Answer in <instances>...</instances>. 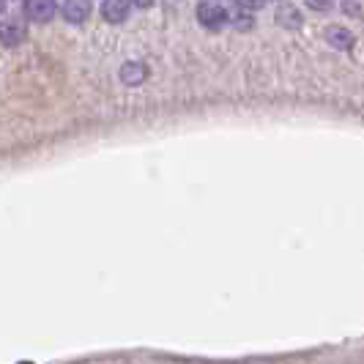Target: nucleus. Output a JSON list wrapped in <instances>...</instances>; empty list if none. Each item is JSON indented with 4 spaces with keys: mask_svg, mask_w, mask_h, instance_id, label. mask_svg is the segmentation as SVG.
Returning <instances> with one entry per match:
<instances>
[{
    "mask_svg": "<svg viewBox=\"0 0 364 364\" xmlns=\"http://www.w3.org/2000/svg\"><path fill=\"white\" fill-rule=\"evenodd\" d=\"M148 80V66L146 63H140V60H127L124 66H121V82L129 85V88H134V85H143Z\"/></svg>",
    "mask_w": 364,
    "mask_h": 364,
    "instance_id": "20e7f679",
    "label": "nucleus"
},
{
    "mask_svg": "<svg viewBox=\"0 0 364 364\" xmlns=\"http://www.w3.org/2000/svg\"><path fill=\"white\" fill-rule=\"evenodd\" d=\"M102 17L112 22V25H121L129 17V0H105L102 3Z\"/></svg>",
    "mask_w": 364,
    "mask_h": 364,
    "instance_id": "0eeeda50",
    "label": "nucleus"
},
{
    "mask_svg": "<svg viewBox=\"0 0 364 364\" xmlns=\"http://www.w3.org/2000/svg\"><path fill=\"white\" fill-rule=\"evenodd\" d=\"M132 6H137V9H148V6H154V0H129Z\"/></svg>",
    "mask_w": 364,
    "mask_h": 364,
    "instance_id": "f8f14e48",
    "label": "nucleus"
},
{
    "mask_svg": "<svg viewBox=\"0 0 364 364\" xmlns=\"http://www.w3.org/2000/svg\"><path fill=\"white\" fill-rule=\"evenodd\" d=\"M233 25H236L238 31H252L255 28V19H252V14L250 11H244V9H236V14H233Z\"/></svg>",
    "mask_w": 364,
    "mask_h": 364,
    "instance_id": "1a4fd4ad",
    "label": "nucleus"
},
{
    "mask_svg": "<svg viewBox=\"0 0 364 364\" xmlns=\"http://www.w3.org/2000/svg\"><path fill=\"white\" fill-rule=\"evenodd\" d=\"M312 11H328L331 9V0H304Z\"/></svg>",
    "mask_w": 364,
    "mask_h": 364,
    "instance_id": "9b49d317",
    "label": "nucleus"
},
{
    "mask_svg": "<svg viewBox=\"0 0 364 364\" xmlns=\"http://www.w3.org/2000/svg\"><path fill=\"white\" fill-rule=\"evenodd\" d=\"M236 3L244 9V11H257V9L266 6V0H236Z\"/></svg>",
    "mask_w": 364,
    "mask_h": 364,
    "instance_id": "9d476101",
    "label": "nucleus"
},
{
    "mask_svg": "<svg viewBox=\"0 0 364 364\" xmlns=\"http://www.w3.org/2000/svg\"><path fill=\"white\" fill-rule=\"evenodd\" d=\"M58 11V3L55 0H25V17L31 22H50Z\"/></svg>",
    "mask_w": 364,
    "mask_h": 364,
    "instance_id": "7ed1b4c3",
    "label": "nucleus"
},
{
    "mask_svg": "<svg viewBox=\"0 0 364 364\" xmlns=\"http://www.w3.org/2000/svg\"><path fill=\"white\" fill-rule=\"evenodd\" d=\"M228 9L225 6H219L217 0H203L198 3V22H200L205 31H222L225 25H228Z\"/></svg>",
    "mask_w": 364,
    "mask_h": 364,
    "instance_id": "f257e3e1",
    "label": "nucleus"
},
{
    "mask_svg": "<svg viewBox=\"0 0 364 364\" xmlns=\"http://www.w3.org/2000/svg\"><path fill=\"white\" fill-rule=\"evenodd\" d=\"M277 22H279L282 28H288V31H296V28L301 25V14L293 9L291 3H285V6H279V11H277Z\"/></svg>",
    "mask_w": 364,
    "mask_h": 364,
    "instance_id": "6e6552de",
    "label": "nucleus"
},
{
    "mask_svg": "<svg viewBox=\"0 0 364 364\" xmlns=\"http://www.w3.org/2000/svg\"><path fill=\"white\" fill-rule=\"evenodd\" d=\"M28 38V28L19 19H3L0 22V44L3 47H19Z\"/></svg>",
    "mask_w": 364,
    "mask_h": 364,
    "instance_id": "f03ea898",
    "label": "nucleus"
},
{
    "mask_svg": "<svg viewBox=\"0 0 364 364\" xmlns=\"http://www.w3.org/2000/svg\"><path fill=\"white\" fill-rule=\"evenodd\" d=\"M91 17V0H66L63 3V19L72 22V25H80Z\"/></svg>",
    "mask_w": 364,
    "mask_h": 364,
    "instance_id": "39448f33",
    "label": "nucleus"
},
{
    "mask_svg": "<svg viewBox=\"0 0 364 364\" xmlns=\"http://www.w3.org/2000/svg\"><path fill=\"white\" fill-rule=\"evenodd\" d=\"M326 41L334 47V50H353V44H356V36L348 31V28H343V25H331V28H326Z\"/></svg>",
    "mask_w": 364,
    "mask_h": 364,
    "instance_id": "423d86ee",
    "label": "nucleus"
}]
</instances>
